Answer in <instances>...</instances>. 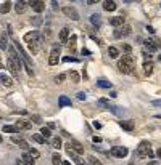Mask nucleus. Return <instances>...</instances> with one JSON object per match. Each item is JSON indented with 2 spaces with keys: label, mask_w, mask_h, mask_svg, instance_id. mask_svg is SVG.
Instances as JSON below:
<instances>
[{
  "label": "nucleus",
  "mask_w": 161,
  "mask_h": 165,
  "mask_svg": "<svg viewBox=\"0 0 161 165\" xmlns=\"http://www.w3.org/2000/svg\"><path fill=\"white\" fill-rule=\"evenodd\" d=\"M134 68H135V61L131 55H126V56H123L118 61V69L123 74H132L134 72Z\"/></svg>",
  "instance_id": "obj_1"
},
{
  "label": "nucleus",
  "mask_w": 161,
  "mask_h": 165,
  "mask_svg": "<svg viewBox=\"0 0 161 165\" xmlns=\"http://www.w3.org/2000/svg\"><path fill=\"white\" fill-rule=\"evenodd\" d=\"M150 143L148 141H142V143L139 144V148H137V156L139 157H148V152H150Z\"/></svg>",
  "instance_id": "obj_2"
},
{
  "label": "nucleus",
  "mask_w": 161,
  "mask_h": 165,
  "mask_svg": "<svg viewBox=\"0 0 161 165\" xmlns=\"http://www.w3.org/2000/svg\"><path fill=\"white\" fill-rule=\"evenodd\" d=\"M111 156H115V157H119V159H123V157L127 156V148H124V146H113L111 148Z\"/></svg>",
  "instance_id": "obj_3"
},
{
  "label": "nucleus",
  "mask_w": 161,
  "mask_h": 165,
  "mask_svg": "<svg viewBox=\"0 0 161 165\" xmlns=\"http://www.w3.org/2000/svg\"><path fill=\"white\" fill-rule=\"evenodd\" d=\"M61 11H63V13H65L68 18H71L73 21H77V19H79V13H77V10L74 8V7H65Z\"/></svg>",
  "instance_id": "obj_4"
},
{
  "label": "nucleus",
  "mask_w": 161,
  "mask_h": 165,
  "mask_svg": "<svg viewBox=\"0 0 161 165\" xmlns=\"http://www.w3.org/2000/svg\"><path fill=\"white\" fill-rule=\"evenodd\" d=\"M131 34V26L129 24H124L121 27H118V29L115 31V37L116 39H121V37H126V35Z\"/></svg>",
  "instance_id": "obj_5"
},
{
  "label": "nucleus",
  "mask_w": 161,
  "mask_h": 165,
  "mask_svg": "<svg viewBox=\"0 0 161 165\" xmlns=\"http://www.w3.org/2000/svg\"><path fill=\"white\" fill-rule=\"evenodd\" d=\"M58 60H60V47H55V48L50 52V58H49V64L50 66H55L58 64Z\"/></svg>",
  "instance_id": "obj_6"
},
{
  "label": "nucleus",
  "mask_w": 161,
  "mask_h": 165,
  "mask_svg": "<svg viewBox=\"0 0 161 165\" xmlns=\"http://www.w3.org/2000/svg\"><path fill=\"white\" fill-rule=\"evenodd\" d=\"M24 40L27 42V44H31V42H42V37L39 35L37 31H32V32H27L24 35Z\"/></svg>",
  "instance_id": "obj_7"
},
{
  "label": "nucleus",
  "mask_w": 161,
  "mask_h": 165,
  "mask_svg": "<svg viewBox=\"0 0 161 165\" xmlns=\"http://www.w3.org/2000/svg\"><path fill=\"white\" fill-rule=\"evenodd\" d=\"M29 5L32 7V10L37 11V13L45 10V2H42V0H32V2H29Z\"/></svg>",
  "instance_id": "obj_8"
},
{
  "label": "nucleus",
  "mask_w": 161,
  "mask_h": 165,
  "mask_svg": "<svg viewBox=\"0 0 161 165\" xmlns=\"http://www.w3.org/2000/svg\"><path fill=\"white\" fill-rule=\"evenodd\" d=\"M110 24L115 26V27H121L126 24V19L123 16H115V18H110Z\"/></svg>",
  "instance_id": "obj_9"
},
{
  "label": "nucleus",
  "mask_w": 161,
  "mask_h": 165,
  "mask_svg": "<svg viewBox=\"0 0 161 165\" xmlns=\"http://www.w3.org/2000/svg\"><path fill=\"white\" fill-rule=\"evenodd\" d=\"M15 127L18 128V130H29L31 127H32V124H31L29 120H16V125Z\"/></svg>",
  "instance_id": "obj_10"
},
{
  "label": "nucleus",
  "mask_w": 161,
  "mask_h": 165,
  "mask_svg": "<svg viewBox=\"0 0 161 165\" xmlns=\"http://www.w3.org/2000/svg\"><path fill=\"white\" fill-rule=\"evenodd\" d=\"M69 146L76 151V154H82V152H84V146H82L79 141H76V140H71V141H69Z\"/></svg>",
  "instance_id": "obj_11"
},
{
  "label": "nucleus",
  "mask_w": 161,
  "mask_h": 165,
  "mask_svg": "<svg viewBox=\"0 0 161 165\" xmlns=\"http://www.w3.org/2000/svg\"><path fill=\"white\" fill-rule=\"evenodd\" d=\"M119 125L124 128V130H127V132H132L135 128L134 120H123V122H119Z\"/></svg>",
  "instance_id": "obj_12"
},
{
  "label": "nucleus",
  "mask_w": 161,
  "mask_h": 165,
  "mask_svg": "<svg viewBox=\"0 0 161 165\" xmlns=\"http://www.w3.org/2000/svg\"><path fill=\"white\" fill-rule=\"evenodd\" d=\"M153 69H155V66H153L151 61H145L143 63V74L145 76H151Z\"/></svg>",
  "instance_id": "obj_13"
},
{
  "label": "nucleus",
  "mask_w": 161,
  "mask_h": 165,
  "mask_svg": "<svg viewBox=\"0 0 161 165\" xmlns=\"http://www.w3.org/2000/svg\"><path fill=\"white\" fill-rule=\"evenodd\" d=\"M68 37H69V29L68 27H63L60 31V42L61 44H66V42H68Z\"/></svg>",
  "instance_id": "obj_14"
},
{
  "label": "nucleus",
  "mask_w": 161,
  "mask_h": 165,
  "mask_svg": "<svg viewBox=\"0 0 161 165\" xmlns=\"http://www.w3.org/2000/svg\"><path fill=\"white\" fill-rule=\"evenodd\" d=\"M118 8V5H116V2H110V0H107V2H103V10H107V11H115Z\"/></svg>",
  "instance_id": "obj_15"
},
{
  "label": "nucleus",
  "mask_w": 161,
  "mask_h": 165,
  "mask_svg": "<svg viewBox=\"0 0 161 165\" xmlns=\"http://www.w3.org/2000/svg\"><path fill=\"white\" fill-rule=\"evenodd\" d=\"M0 82H2L5 87H13V80H11L7 74H0Z\"/></svg>",
  "instance_id": "obj_16"
},
{
  "label": "nucleus",
  "mask_w": 161,
  "mask_h": 165,
  "mask_svg": "<svg viewBox=\"0 0 161 165\" xmlns=\"http://www.w3.org/2000/svg\"><path fill=\"white\" fill-rule=\"evenodd\" d=\"M26 5H27V2H16L15 3V10H16V13H24L26 11Z\"/></svg>",
  "instance_id": "obj_17"
},
{
  "label": "nucleus",
  "mask_w": 161,
  "mask_h": 165,
  "mask_svg": "<svg viewBox=\"0 0 161 165\" xmlns=\"http://www.w3.org/2000/svg\"><path fill=\"white\" fill-rule=\"evenodd\" d=\"M11 141H13V143H16L21 149H27V148H29V146H27V143H26L23 138H16V136H13V138H11Z\"/></svg>",
  "instance_id": "obj_18"
},
{
  "label": "nucleus",
  "mask_w": 161,
  "mask_h": 165,
  "mask_svg": "<svg viewBox=\"0 0 161 165\" xmlns=\"http://www.w3.org/2000/svg\"><path fill=\"white\" fill-rule=\"evenodd\" d=\"M21 160H23L26 165H34V162H36V160H34L32 157L29 156V152H24V154L21 156Z\"/></svg>",
  "instance_id": "obj_19"
},
{
  "label": "nucleus",
  "mask_w": 161,
  "mask_h": 165,
  "mask_svg": "<svg viewBox=\"0 0 161 165\" xmlns=\"http://www.w3.org/2000/svg\"><path fill=\"white\" fill-rule=\"evenodd\" d=\"M40 44H42V42H31V44L27 45V47H29V52L32 55H37L39 53V45H40Z\"/></svg>",
  "instance_id": "obj_20"
},
{
  "label": "nucleus",
  "mask_w": 161,
  "mask_h": 165,
  "mask_svg": "<svg viewBox=\"0 0 161 165\" xmlns=\"http://www.w3.org/2000/svg\"><path fill=\"white\" fill-rule=\"evenodd\" d=\"M145 48L148 50V53L156 52V45H155V42H153V40H145Z\"/></svg>",
  "instance_id": "obj_21"
},
{
  "label": "nucleus",
  "mask_w": 161,
  "mask_h": 165,
  "mask_svg": "<svg viewBox=\"0 0 161 165\" xmlns=\"http://www.w3.org/2000/svg\"><path fill=\"white\" fill-rule=\"evenodd\" d=\"M10 10H11V2H5V3H2V5H0V13L7 15Z\"/></svg>",
  "instance_id": "obj_22"
},
{
  "label": "nucleus",
  "mask_w": 161,
  "mask_h": 165,
  "mask_svg": "<svg viewBox=\"0 0 161 165\" xmlns=\"http://www.w3.org/2000/svg\"><path fill=\"white\" fill-rule=\"evenodd\" d=\"M90 21H92V24H93V26L99 27V26H100V23H101V16H100V15H92V16H90Z\"/></svg>",
  "instance_id": "obj_23"
},
{
  "label": "nucleus",
  "mask_w": 161,
  "mask_h": 165,
  "mask_svg": "<svg viewBox=\"0 0 161 165\" xmlns=\"http://www.w3.org/2000/svg\"><path fill=\"white\" fill-rule=\"evenodd\" d=\"M76 42H77V35H71V37L68 39V42H66V45L69 47V48H74V47H76Z\"/></svg>",
  "instance_id": "obj_24"
},
{
  "label": "nucleus",
  "mask_w": 161,
  "mask_h": 165,
  "mask_svg": "<svg viewBox=\"0 0 161 165\" xmlns=\"http://www.w3.org/2000/svg\"><path fill=\"white\" fill-rule=\"evenodd\" d=\"M32 140L36 141V143H39V144H44L45 141H47V140L44 138V136L40 135V133H34V135H32Z\"/></svg>",
  "instance_id": "obj_25"
},
{
  "label": "nucleus",
  "mask_w": 161,
  "mask_h": 165,
  "mask_svg": "<svg viewBox=\"0 0 161 165\" xmlns=\"http://www.w3.org/2000/svg\"><path fill=\"white\" fill-rule=\"evenodd\" d=\"M97 85L101 88H111V82H108V80H105V79H100L99 82H97Z\"/></svg>",
  "instance_id": "obj_26"
},
{
  "label": "nucleus",
  "mask_w": 161,
  "mask_h": 165,
  "mask_svg": "<svg viewBox=\"0 0 161 165\" xmlns=\"http://www.w3.org/2000/svg\"><path fill=\"white\" fill-rule=\"evenodd\" d=\"M52 148H55V149H60L61 148V138H60V136H55V138H52Z\"/></svg>",
  "instance_id": "obj_27"
},
{
  "label": "nucleus",
  "mask_w": 161,
  "mask_h": 165,
  "mask_svg": "<svg viewBox=\"0 0 161 165\" xmlns=\"http://www.w3.org/2000/svg\"><path fill=\"white\" fill-rule=\"evenodd\" d=\"M108 55H110V58H118V56H119V50L115 48V47H110V48H108Z\"/></svg>",
  "instance_id": "obj_28"
},
{
  "label": "nucleus",
  "mask_w": 161,
  "mask_h": 165,
  "mask_svg": "<svg viewBox=\"0 0 161 165\" xmlns=\"http://www.w3.org/2000/svg\"><path fill=\"white\" fill-rule=\"evenodd\" d=\"M58 103H60L61 108H65V106H71V100L66 98V96H60V101H58Z\"/></svg>",
  "instance_id": "obj_29"
},
{
  "label": "nucleus",
  "mask_w": 161,
  "mask_h": 165,
  "mask_svg": "<svg viewBox=\"0 0 161 165\" xmlns=\"http://www.w3.org/2000/svg\"><path fill=\"white\" fill-rule=\"evenodd\" d=\"M52 164H53V165H63L61 156H60V154H53V156H52Z\"/></svg>",
  "instance_id": "obj_30"
},
{
  "label": "nucleus",
  "mask_w": 161,
  "mask_h": 165,
  "mask_svg": "<svg viewBox=\"0 0 161 165\" xmlns=\"http://www.w3.org/2000/svg\"><path fill=\"white\" fill-rule=\"evenodd\" d=\"M40 135L44 136L45 140H49L50 136H52V132H50V128H45V127H42V128H40Z\"/></svg>",
  "instance_id": "obj_31"
},
{
  "label": "nucleus",
  "mask_w": 161,
  "mask_h": 165,
  "mask_svg": "<svg viewBox=\"0 0 161 165\" xmlns=\"http://www.w3.org/2000/svg\"><path fill=\"white\" fill-rule=\"evenodd\" d=\"M3 132L5 133H18V128L13 127V125H5V127H3Z\"/></svg>",
  "instance_id": "obj_32"
},
{
  "label": "nucleus",
  "mask_w": 161,
  "mask_h": 165,
  "mask_svg": "<svg viewBox=\"0 0 161 165\" xmlns=\"http://www.w3.org/2000/svg\"><path fill=\"white\" fill-rule=\"evenodd\" d=\"M65 148H66V152H68V156H71L73 159H76V157H77V154H76V151H74V149H73L71 146H69V143L66 144Z\"/></svg>",
  "instance_id": "obj_33"
},
{
  "label": "nucleus",
  "mask_w": 161,
  "mask_h": 165,
  "mask_svg": "<svg viewBox=\"0 0 161 165\" xmlns=\"http://www.w3.org/2000/svg\"><path fill=\"white\" fill-rule=\"evenodd\" d=\"M27 152H29V156L32 157L34 160H36V159H39V157H40V152H39L37 149H29V151H27Z\"/></svg>",
  "instance_id": "obj_34"
},
{
  "label": "nucleus",
  "mask_w": 161,
  "mask_h": 165,
  "mask_svg": "<svg viewBox=\"0 0 161 165\" xmlns=\"http://www.w3.org/2000/svg\"><path fill=\"white\" fill-rule=\"evenodd\" d=\"M31 24L32 26H40L42 24V18L40 16H34L32 19H31Z\"/></svg>",
  "instance_id": "obj_35"
},
{
  "label": "nucleus",
  "mask_w": 161,
  "mask_h": 165,
  "mask_svg": "<svg viewBox=\"0 0 161 165\" xmlns=\"http://www.w3.org/2000/svg\"><path fill=\"white\" fill-rule=\"evenodd\" d=\"M0 48H2V50H7V48H8V42H7V37H2V39H0Z\"/></svg>",
  "instance_id": "obj_36"
},
{
  "label": "nucleus",
  "mask_w": 161,
  "mask_h": 165,
  "mask_svg": "<svg viewBox=\"0 0 161 165\" xmlns=\"http://www.w3.org/2000/svg\"><path fill=\"white\" fill-rule=\"evenodd\" d=\"M69 77H71V80L74 82V84H77V82H79V74H77V72H74V71H71Z\"/></svg>",
  "instance_id": "obj_37"
},
{
  "label": "nucleus",
  "mask_w": 161,
  "mask_h": 165,
  "mask_svg": "<svg viewBox=\"0 0 161 165\" xmlns=\"http://www.w3.org/2000/svg\"><path fill=\"white\" fill-rule=\"evenodd\" d=\"M89 162L92 164V165H101V162H100V160L97 159V157H93V156H90V157H89Z\"/></svg>",
  "instance_id": "obj_38"
},
{
  "label": "nucleus",
  "mask_w": 161,
  "mask_h": 165,
  "mask_svg": "<svg viewBox=\"0 0 161 165\" xmlns=\"http://www.w3.org/2000/svg\"><path fill=\"white\" fill-rule=\"evenodd\" d=\"M65 79H66V74H60V76L55 77V82H57V84H63V80H65Z\"/></svg>",
  "instance_id": "obj_39"
},
{
  "label": "nucleus",
  "mask_w": 161,
  "mask_h": 165,
  "mask_svg": "<svg viewBox=\"0 0 161 165\" xmlns=\"http://www.w3.org/2000/svg\"><path fill=\"white\" fill-rule=\"evenodd\" d=\"M99 103H100V104H103V106H107L108 109L111 108V106H110V101H108V100H105V98H101V100H99Z\"/></svg>",
  "instance_id": "obj_40"
},
{
  "label": "nucleus",
  "mask_w": 161,
  "mask_h": 165,
  "mask_svg": "<svg viewBox=\"0 0 161 165\" xmlns=\"http://www.w3.org/2000/svg\"><path fill=\"white\" fill-rule=\"evenodd\" d=\"M74 162H76L77 165H87V164H85V162H84V159H81V157H79V156H77V157H76V159H74Z\"/></svg>",
  "instance_id": "obj_41"
},
{
  "label": "nucleus",
  "mask_w": 161,
  "mask_h": 165,
  "mask_svg": "<svg viewBox=\"0 0 161 165\" xmlns=\"http://www.w3.org/2000/svg\"><path fill=\"white\" fill-rule=\"evenodd\" d=\"M123 50H124V52H126V53H127V55H129V53H131V52H132L131 45H127V44H123Z\"/></svg>",
  "instance_id": "obj_42"
},
{
  "label": "nucleus",
  "mask_w": 161,
  "mask_h": 165,
  "mask_svg": "<svg viewBox=\"0 0 161 165\" xmlns=\"http://www.w3.org/2000/svg\"><path fill=\"white\" fill-rule=\"evenodd\" d=\"M77 100H85V93L84 92H79V93H77Z\"/></svg>",
  "instance_id": "obj_43"
},
{
  "label": "nucleus",
  "mask_w": 161,
  "mask_h": 165,
  "mask_svg": "<svg viewBox=\"0 0 161 165\" xmlns=\"http://www.w3.org/2000/svg\"><path fill=\"white\" fill-rule=\"evenodd\" d=\"M32 122H34V124H40V117H39V116H32Z\"/></svg>",
  "instance_id": "obj_44"
},
{
  "label": "nucleus",
  "mask_w": 161,
  "mask_h": 165,
  "mask_svg": "<svg viewBox=\"0 0 161 165\" xmlns=\"http://www.w3.org/2000/svg\"><path fill=\"white\" fill-rule=\"evenodd\" d=\"M63 61L65 63H69V61H77L76 58H69V56H66V58H63Z\"/></svg>",
  "instance_id": "obj_45"
},
{
  "label": "nucleus",
  "mask_w": 161,
  "mask_h": 165,
  "mask_svg": "<svg viewBox=\"0 0 161 165\" xmlns=\"http://www.w3.org/2000/svg\"><path fill=\"white\" fill-rule=\"evenodd\" d=\"M100 141H101L100 136H93V143H100Z\"/></svg>",
  "instance_id": "obj_46"
},
{
  "label": "nucleus",
  "mask_w": 161,
  "mask_h": 165,
  "mask_svg": "<svg viewBox=\"0 0 161 165\" xmlns=\"http://www.w3.org/2000/svg\"><path fill=\"white\" fill-rule=\"evenodd\" d=\"M147 31H148V32H150V34H153V32H155V29H153L151 26H147Z\"/></svg>",
  "instance_id": "obj_47"
},
{
  "label": "nucleus",
  "mask_w": 161,
  "mask_h": 165,
  "mask_svg": "<svg viewBox=\"0 0 161 165\" xmlns=\"http://www.w3.org/2000/svg\"><path fill=\"white\" fill-rule=\"evenodd\" d=\"M93 127H95V128H101V124H99V122H93Z\"/></svg>",
  "instance_id": "obj_48"
},
{
  "label": "nucleus",
  "mask_w": 161,
  "mask_h": 165,
  "mask_svg": "<svg viewBox=\"0 0 161 165\" xmlns=\"http://www.w3.org/2000/svg\"><path fill=\"white\" fill-rule=\"evenodd\" d=\"M156 157H158V159H161V148L158 149V151H156Z\"/></svg>",
  "instance_id": "obj_49"
},
{
  "label": "nucleus",
  "mask_w": 161,
  "mask_h": 165,
  "mask_svg": "<svg viewBox=\"0 0 161 165\" xmlns=\"http://www.w3.org/2000/svg\"><path fill=\"white\" fill-rule=\"evenodd\" d=\"M148 165H160V164L156 162V160H151V162H148Z\"/></svg>",
  "instance_id": "obj_50"
},
{
  "label": "nucleus",
  "mask_w": 161,
  "mask_h": 165,
  "mask_svg": "<svg viewBox=\"0 0 161 165\" xmlns=\"http://www.w3.org/2000/svg\"><path fill=\"white\" fill-rule=\"evenodd\" d=\"M16 165H26V164H24V162H23V160H21V159H19V160H18V162H16Z\"/></svg>",
  "instance_id": "obj_51"
},
{
  "label": "nucleus",
  "mask_w": 161,
  "mask_h": 165,
  "mask_svg": "<svg viewBox=\"0 0 161 165\" xmlns=\"http://www.w3.org/2000/svg\"><path fill=\"white\" fill-rule=\"evenodd\" d=\"M63 165H73L71 162H68V160H65V162H63Z\"/></svg>",
  "instance_id": "obj_52"
},
{
  "label": "nucleus",
  "mask_w": 161,
  "mask_h": 165,
  "mask_svg": "<svg viewBox=\"0 0 161 165\" xmlns=\"http://www.w3.org/2000/svg\"><path fill=\"white\" fill-rule=\"evenodd\" d=\"M2 141H3V138H2V135H0V143H2Z\"/></svg>",
  "instance_id": "obj_53"
},
{
  "label": "nucleus",
  "mask_w": 161,
  "mask_h": 165,
  "mask_svg": "<svg viewBox=\"0 0 161 165\" xmlns=\"http://www.w3.org/2000/svg\"><path fill=\"white\" fill-rule=\"evenodd\" d=\"M158 60H160V61H161V55H160V56H158Z\"/></svg>",
  "instance_id": "obj_54"
},
{
  "label": "nucleus",
  "mask_w": 161,
  "mask_h": 165,
  "mask_svg": "<svg viewBox=\"0 0 161 165\" xmlns=\"http://www.w3.org/2000/svg\"><path fill=\"white\" fill-rule=\"evenodd\" d=\"M0 66H2V63H0Z\"/></svg>",
  "instance_id": "obj_55"
},
{
  "label": "nucleus",
  "mask_w": 161,
  "mask_h": 165,
  "mask_svg": "<svg viewBox=\"0 0 161 165\" xmlns=\"http://www.w3.org/2000/svg\"><path fill=\"white\" fill-rule=\"evenodd\" d=\"M160 45H161V42H160Z\"/></svg>",
  "instance_id": "obj_56"
}]
</instances>
